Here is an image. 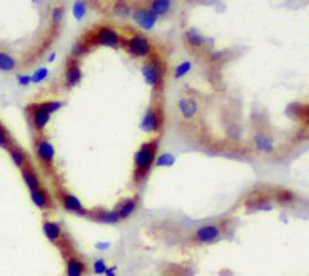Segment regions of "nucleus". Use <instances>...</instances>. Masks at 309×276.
Returning <instances> with one entry per match:
<instances>
[{"label": "nucleus", "instance_id": "nucleus-12", "mask_svg": "<svg viewBox=\"0 0 309 276\" xmlns=\"http://www.w3.org/2000/svg\"><path fill=\"white\" fill-rule=\"evenodd\" d=\"M42 233L48 239L49 243H52L53 246L59 247V249H62L65 244L71 243V242H68V239H66L64 228H62L58 222H55V220H43V222H42Z\"/></svg>", "mask_w": 309, "mask_h": 276}, {"label": "nucleus", "instance_id": "nucleus-3", "mask_svg": "<svg viewBox=\"0 0 309 276\" xmlns=\"http://www.w3.org/2000/svg\"><path fill=\"white\" fill-rule=\"evenodd\" d=\"M232 232V222L230 220H216L209 222L191 232L190 244L193 246H209L217 243L221 239H224L228 233Z\"/></svg>", "mask_w": 309, "mask_h": 276}, {"label": "nucleus", "instance_id": "nucleus-23", "mask_svg": "<svg viewBox=\"0 0 309 276\" xmlns=\"http://www.w3.org/2000/svg\"><path fill=\"white\" fill-rule=\"evenodd\" d=\"M184 39L187 42V45L191 49H194V50H202L207 46V42L209 39L204 36L203 33L200 32V31H197L194 27H190L187 29L186 32H184Z\"/></svg>", "mask_w": 309, "mask_h": 276}, {"label": "nucleus", "instance_id": "nucleus-34", "mask_svg": "<svg viewBox=\"0 0 309 276\" xmlns=\"http://www.w3.org/2000/svg\"><path fill=\"white\" fill-rule=\"evenodd\" d=\"M64 16H65V12H64V8H61V6H57V8H53L52 10V15H50V20H52V23L53 24H61L62 23V20H64Z\"/></svg>", "mask_w": 309, "mask_h": 276}, {"label": "nucleus", "instance_id": "nucleus-11", "mask_svg": "<svg viewBox=\"0 0 309 276\" xmlns=\"http://www.w3.org/2000/svg\"><path fill=\"white\" fill-rule=\"evenodd\" d=\"M243 207L247 213L255 211H269L273 209V202L269 196V190L255 188L244 197Z\"/></svg>", "mask_w": 309, "mask_h": 276}, {"label": "nucleus", "instance_id": "nucleus-4", "mask_svg": "<svg viewBox=\"0 0 309 276\" xmlns=\"http://www.w3.org/2000/svg\"><path fill=\"white\" fill-rule=\"evenodd\" d=\"M167 72H168L167 62L157 53L147 58L141 65V75L147 85L154 91L155 95H161L165 85Z\"/></svg>", "mask_w": 309, "mask_h": 276}, {"label": "nucleus", "instance_id": "nucleus-16", "mask_svg": "<svg viewBox=\"0 0 309 276\" xmlns=\"http://www.w3.org/2000/svg\"><path fill=\"white\" fill-rule=\"evenodd\" d=\"M255 150H258L261 154H272L275 151V140L265 130H256L252 137Z\"/></svg>", "mask_w": 309, "mask_h": 276}, {"label": "nucleus", "instance_id": "nucleus-13", "mask_svg": "<svg viewBox=\"0 0 309 276\" xmlns=\"http://www.w3.org/2000/svg\"><path fill=\"white\" fill-rule=\"evenodd\" d=\"M83 78V72L81 68V61L76 58L69 57L64 69V87L66 90H72L76 85H79Z\"/></svg>", "mask_w": 309, "mask_h": 276}, {"label": "nucleus", "instance_id": "nucleus-20", "mask_svg": "<svg viewBox=\"0 0 309 276\" xmlns=\"http://www.w3.org/2000/svg\"><path fill=\"white\" fill-rule=\"evenodd\" d=\"M29 195H31L32 203L35 204L39 210L46 211L52 209V206H53V199H52V196L49 193L48 188L41 187V188H38V190H35V191H31Z\"/></svg>", "mask_w": 309, "mask_h": 276}, {"label": "nucleus", "instance_id": "nucleus-38", "mask_svg": "<svg viewBox=\"0 0 309 276\" xmlns=\"http://www.w3.org/2000/svg\"><path fill=\"white\" fill-rule=\"evenodd\" d=\"M55 58H57V53H55V52H52V53H50V55L48 57V62H53V61H55Z\"/></svg>", "mask_w": 309, "mask_h": 276}, {"label": "nucleus", "instance_id": "nucleus-35", "mask_svg": "<svg viewBox=\"0 0 309 276\" xmlns=\"http://www.w3.org/2000/svg\"><path fill=\"white\" fill-rule=\"evenodd\" d=\"M16 81L19 84V87H29L31 84H32V75H29V73H19L16 76Z\"/></svg>", "mask_w": 309, "mask_h": 276}, {"label": "nucleus", "instance_id": "nucleus-8", "mask_svg": "<svg viewBox=\"0 0 309 276\" xmlns=\"http://www.w3.org/2000/svg\"><path fill=\"white\" fill-rule=\"evenodd\" d=\"M33 148H35V155L38 158V161L43 167V170L48 173H53L55 170V146L52 144V141L46 135H36L33 141Z\"/></svg>", "mask_w": 309, "mask_h": 276}, {"label": "nucleus", "instance_id": "nucleus-27", "mask_svg": "<svg viewBox=\"0 0 309 276\" xmlns=\"http://www.w3.org/2000/svg\"><path fill=\"white\" fill-rule=\"evenodd\" d=\"M87 12H88V8H87V3H85L83 0H76V2L73 3L72 15L76 20L81 22L82 19L87 16Z\"/></svg>", "mask_w": 309, "mask_h": 276}, {"label": "nucleus", "instance_id": "nucleus-1", "mask_svg": "<svg viewBox=\"0 0 309 276\" xmlns=\"http://www.w3.org/2000/svg\"><path fill=\"white\" fill-rule=\"evenodd\" d=\"M160 141H161L160 135H154L144 141L137 148L132 158V174H131V181L135 187L144 186L155 167V160L160 151Z\"/></svg>", "mask_w": 309, "mask_h": 276}, {"label": "nucleus", "instance_id": "nucleus-32", "mask_svg": "<svg viewBox=\"0 0 309 276\" xmlns=\"http://www.w3.org/2000/svg\"><path fill=\"white\" fill-rule=\"evenodd\" d=\"M48 68H46V66H41V68H38V69L32 73V84H42V82L48 79Z\"/></svg>", "mask_w": 309, "mask_h": 276}, {"label": "nucleus", "instance_id": "nucleus-29", "mask_svg": "<svg viewBox=\"0 0 309 276\" xmlns=\"http://www.w3.org/2000/svg\"><path fill=\"white\" fill-rule=\"evenodd\" d=\"M13 143H15V141H13V138L10 135L9 130L0 122V148L8 150L9 147L12 146Z\"/></svg>", "mask_w": 309, "mask_h": 276}, {"label": "nucleus", "instance_id": "nucleus-26", "mask_svg": "<svg viewBox=\"0 0 309 276\" xmlns=\"http://www.w3.org/2000/svg\"><path fill=\"white\" fill-rule=\"evenodd\" d=\"M191 68H193V62L191 61H183L181 64H179L173 69V78L177 81V79H181V78L187 76L188 73L191 72Z\"/></svg>", "mask_w": 309, "mask_h": 276}, {"label": "nucleus", "instance_id": "nucleus-33", "mask_svg": "<svg viewBox=\"0 0 309 276\" xmlns=\"http://www.w3.org/2000/svg\"><path fill=\"white\" fill-rule=\"evenodd\" d=\"M106 268H108V265H106L105 259H102V258L95 259L92 263V270L95 275H105Z\"/></svg>", "mask_w": 309, "mask_h": 276}, {"label": "nucleus", "instance_id": "nucleus-9", "mask_svg": "<svg viewBox=\"0 0 309 276\" xmlns=\"http://www.w3.org/2000/svg\"><path fill=\"white\" fill-rule=\"evenodd\" d=\"M64 256V266H65V276H87L88 273V263L83 260L82 256L72 249L71 243L65 244L62 249Z\"/></svg>", "mask_w": 309, "mask_h": 276}, {"label": "nucleus", "instance_id": "nucleus-6", "mask_svg": "<svg viewBox=\"0 0 309 276\" xmlns=\"http://www.w3.org/2000/svg\"><path fill=\"white\" fill-rule=\"evenodd\" d=\"M82 41L87 43V46L90 49L95 46H104V48L120 49L121 48L122 36L115 31L111 26H98L97 29H94L90 32Z\"/></svg>", "mask_w": 309, "mask_h": 276}, {"label": "nucleus", "instance_id": "nucleus-14", "mask_svg": "<svg viewBox=\"0 0 309 276\" xmlns=\"http://www.w3.org/2000/svg\"><path fill=\"white\" fill-rule=\"evenodd\" d=\"M177 108H179L180 117L187 122L194 121L200 114V102L193 95H184L180 98L177 102Z\"/></svg>", "mask_w": 309, "mask_h": 276}, {"label": "nucleus", "instance_id": "nucleus-21", "mask_svg": "<svg viewBox=\"0 0 309 276\" xmlns=\"http://www.w3.org/2000/svg\"><path fill=\"white\" fill-rule=\"evenodd\" d=\"M20 174H22L23 183L26 184V187H27L29 193H31V191H35V190H38V188H41V187H43V183H42V179L41 176H39V173L35 170L31 164L26 165L24 169H22V170H20Z\"/></svg>", "mask_w": 309, "mask_h": 276}, {"label": "nucleus", "instance_id": "nucleus-5", "mask_svg": "<svg viewBox=\"0 0 309 276\" xmlns=\"http://www.w3.org/2000/svg\"><path fill=\"white\" fill-rule=\"evenodd\" d=\"M165 125V109L161 95L153 97V101L147 106L146 113L141 118L139 128L148 135H160Z\"/></svg>", "mask_w": 309, "mask_h": 276}, {"label": "nucleus", "instance_id": "nucleus-17", "mask_svg": "<svg viewBox=\"0 0 309 276\" xmlns=\"http://www.w3.org/2000/svg\"><path fill=\"white\" fill-rule=\"evenodd\" d=\"M88 219L101 223V225H118V223H121V219L114 209L109 210V209H102V207L90 209Z\"/></svg>", "mask_w": 309, "mask_h": 276}, {"label": "nucleus", "instance_id": "nucleus-25", "mask_svg": "<svg viewBox=\"0 0 309 276\" xmlns=\"http://www.w3.org/2000/svg\"><path fill=\"white\" fill-rule=\"evenodd\" d=\"M17 68L16 58L8 52L0 50V72H12Z\"/></svg>", "mask_w": 309, "mask_h": 276}, {"label": "nucleus", "instance_id": "nucleus-31", "mask_svg": "<svg viewBox=\"0 0 309 276\" xmlns=\"http://www.w3.org/2000/svg\"><path fill=\"white\" fill-rule=\"evenodd\" d=\"M176 161V157L170 153H164V154H158L157 160H155V167H170Z\"/></svg>", "mask_w": 309, "mask_h": 276}, {"label": "nucleus", "instance_id": "nucleus-37", "mask_svg": "<svg viewBox=\"0 0 309 276\" xmlns=\"http://www.w3.org/2000/svg\"><path fill=\"white\" fill-rule=\"evenodd\" d=\"M115 270H117V268H115V266H109V268H106L105 276H117Z\"/></svg>", "mask_w": 309, "mask_h": 276}, {"label": "nucleus", "instance_id": "nucleus-18", "mask_svg": "<svg viewBox=\"0 0 309 276\" xmlns=\"http://www.w3.org/2000/svg\"><path fill=\"white\" fill-rule=\"evenodd\" d=\"M138 206H139V199L137 196H130V197H125V199H121L118 203L115 204L114 210L118 213V216H120V219L121 222L124 220H128L135 213V211L138 210Z\"/></svg>", "mask_w": 309, "mask_h": 276}, {"label": "nucleus", "instance_id": "nucleus-30", "mask_svg": "<svg viewBox=\"0 0 309 276\" xmlns=\"http://www.w3.org/2000/svg\"><path fill=\"white\" fill-rule=\"evenodd\" d=\"M113 10H114V15H117V16L120 17H127L131 15V8L125 3V2H122V0H118V2H115L114 8H113Z\"/></svg>", "mask_w": 309, "mask_h": 276}, {"label": "nucleus", "instance_id": "nucleus-24", "mask_svg": "<svg viewBox=\"0 0 309 276\" xmlns=\"http://www.w3.org/2000/svg\"><path fill=\"white\" fill-rule=\"evenodd\" d=\"M148 8L154 12L157 16H165L171 12L173 8V0H150Z\"/></svg>", "mask_w": 309, "mask_h": 276}, {"label": "nucleus", "instance_id": "nucleus-28", "mask_svg": "<svg viewBox=\"0 0 309 276\" xmlns=\"http://www.w3.org/2000/svg\"><path fill=\"white\" fill-rule=\"evenodd\" d=\"M91 49L87 46V43L82 41H78L75 45L72 46V50H71V57L76 58V59H79L81 61V58H83L88 52H90Z\"/></svg>", "mask_w": 309, "mask_h": 276}, {"label": "nucleus", "instance_id": "nucleus-22", "mask_svg": "<svg viewBox=\"0 0 309 276\" xmlns=\"http://www.w3.org/2000/svg\"><path fill=\"white\" fill-rule=\"evenodd\" d=\"M6 151L9 153V157H10L12 162L15 164V167L19 169V170H22L26 165L31 164V162H29V155H27V153L24 151L22 147L17 146L16 143H13Z\"/></svg>", "mask_w": 309, "mask_h": 276}, {"label": "nucleus", "instance_id": "nucleus-15", "mask_svg": "<svg viewBox=\"0 0 309 276\" xmlns=\"http://www.w3.org/2000/svg\"><path fill=\"white\" fill-rule=\"evenodd\" d=\"M131 16H132V20L135 22V24L144 31H151L158 22V16L147 6L135 8L131 12Z\"/></svg>", "mask_w": 309, "mask_h": 276}, {"label": "nucleus", "instance_id": "nucleus-10", "mask_svg": "<svg viewBox=\"0 0 309 276\" xmlns=\"http://www.w3.org/2000/svg\"><path fill=\"white\" fill-rule=\"evenodd\" d=\"M57 197L59 204L62 206V209L71 214L79 216V217H87L90 214V209L85 207V204L82 203L81 199L78 196H75L72 191L66 190L64 187H59L57 190Z\"/></svg>", "mask_w": 309, "mask_h": 276}, {"label": "nucleus", "instance_id": "nucleus-19", "mask_svg": "<svg viewBox=\"0 0 309 276\" xmlns=\"http://www.w3.org/2000/svg\"><path fill=\"white\" fill-rule=\"evenodd\" d=\"M269 196H270L273 204H279V206H291L298 200V195L293 193L289 188H285V187L269 188Z\"/></svg>", "mask_w": 309, "mask_h": 276}, {"label": "nucleus", "instance_id": "nucleus-36", "mask_svg": "<svg viewBox=\"0 0 309 276\" xmlns=\"http://www.w3.org/2000/svg\"><path fill=\"white\" fill-rule=\"evenodd\" d=\"M95 247H97L98 251H106V249H109L111 247V244L108 243V242H98L97 244H95Z\"/></svg>", "mask_w": 309, "mask_h": 276}, {"label": "nucleus", "instance_id": "nucleus-2", "mask_svg": "<svg viewBox=\"0 0 309 276\" xmlns=\"http://www.w3.org/2000/svg\"><path fill=\"white\" fill-rule=\"evenodd\" d=\"M64 106L62 101L58 99H49V101H41V102H33L26 108V117L31 124L32 130L42 135L43 131L46 130L48 124L52 120L55 113H58Z\"/></svg>", "mask_w": 309, "mask_h": 276}, {"label": "nucleus", "instance_id": "nucleus-7", "mask_svg": "<svg viewBox=\"0 0 309 276\" xmlns=\"http://www.w3.org/2000/svg\"><path fill=\"white\" fill-rule=\"evenodd\" d=\"M121 48L127 50V53L134 59H144L155 53L154 43L143 33H132L128 38H122Z\"/></svg>", "mask_w": 309, "mask_h": 276}]
</instances>
